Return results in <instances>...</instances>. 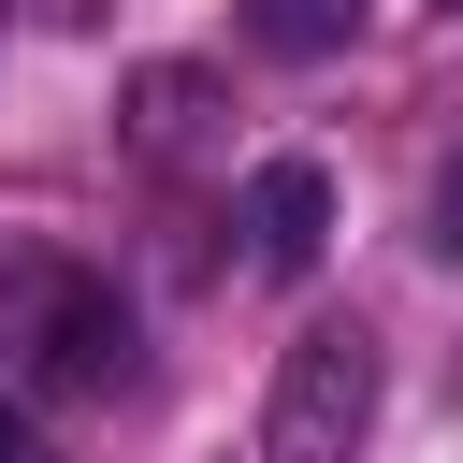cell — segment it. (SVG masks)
<instances>
[{"mask_svg":"<svg viewBox=\"0 0 463 463\" xmlns=\"http://www.w3.org/2000/svg\"><path fill=\"white\" fill-rule=\"evenodd\" d=\"M0 362L29 376V391H116L130 376V304H116V275H87V260H0Z\"/></svg>","mask_w":463,"mask_h":463,"instance_id":"6da1fadb","label":"cell"},{"mask_svg":"<svg viewBox=\"0 0 463 463\" xmlns=\"http://www.w3.org/2000/svg\"><path fill=\"white\" fill-rule=\"evenodd\" d=\"M376 391H391L376 333H362V318H304L289 362H275V391H260V463H362Z\"/></svg>","mask_w":463,"mask_h":463,"instance_id":"7a4b0ae2","label":"cell"},{"mask_svg":"<svg viewBox=\"0 0 463 463\" xmlns=\"http://www.w3.org/2000/svg\"><path fill=\"white\" fill-rule=\"evenodd\" d=\"M232 232H246V275H318V246H333V174L318 159H260L246 174V203H232Z\"/></svg>","mask_w":463,"mask_h":463,"instance_id":"3957f363","label":"cell"},{"mask_svg":"<svg viewBox=\"0 0 463 463\" xmlns=\"http://www.w3.org/2000/svg\"><path fill=\"white\" fill-rule=\"evenodd\" d=\"M246 29H260L275 58H333V43L362 29V0H246Z\"/></svg>","mask_w":463,"mask_h":463,"instance_id":"277c9868","label":"cell"},{"mask_svg":"<svg viewBox=\"0 0 463 463\" xmlns=\"http://www.w3.org/2000/svg\"><path fill=\"white\" fill-rule=\"evenodd\" d=\"M188 116H203V72H130V130H145L159 159L188 145Z\"/></svg>","mask_w":463,"mask_h":463,"instance_id":"5b68a950","label":"cell"},{"mask_svg":"<svg viewBox=\"0 0 463 463\" xmlns=\"http://www.w3.org/2000/svg\"><path fill=\"white\" fill-rule=\"evenodd\" d=\"M0 463H58V449H43V420H29L14 391H0Z\"/></svg>","mask_w":463,"mask_h":463,"instance_id":"8992f818","label":"cell"},{"mask_svg":"<svg viewBox=\"0 0 463 463\" xmlns=\"http://www.w3.org/2000/svg\"><path fill=\"white\" fill-rule=\"evenodd\" d=\"M434 246H449V260H463V159H449V174H434Z\"/></svg>","mask_w":463,"mask_h":463,"instance_id":"52a82bcc","label":"cell"},{"mask_svg":"<svg viewBox=\"0 0 463 463\" xmlns=\"http://www.w3.org/2000/svg\"><path fill=\"white\" fill-rule=\"evenodd\" d=\"M449 14H463V0H449Z\"/></svg>","mask_w":463,"mask_h":463,"instance_id":"ba28073f","label":"cell"},{"mask_svg":"<svg viewBox=\"0 0 463 463\" xmlns=\"http://www.w3.org/2000/svg\"><path fill=\"white\" fill-rule=\"evenodd\" d=\"M0 14H14V0H0Z\"/></svg>","mask_w":463,"mask_h":463,"instance_id":"9c48e42d","label":"cell"}]
</instances>
